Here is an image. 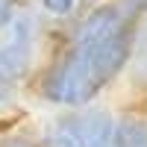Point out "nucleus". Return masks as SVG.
Wrapping results in <instances>:
<instances>
[{"mask_svg":"<svg viewBox=\"0 0 147 147\" xmlns=\"http://www.w3.org/2000/svg\"><path fill=\"white\" fill-rule=\"evenodd\" d=\"M85 3H97V0H85Z\"/></svg>","mask_w":147,"mask_h":147,"instance_id":"f8f14e48","label":"nucleus"},{"mask_svg":"<svg viewBox=\"0 0 147 147\" xmlns=\"http://www.w3.org/2000/svg\"><path fill=\"white\" fill-rule=\"evenodd\" d=\"M65 124L77 136L80 147H121L118 118L100 106H85L65 115Z\"/></svg>","mask_w":147,"mask_h":147,"instance_id":"f03ea898","label":"nucleus"},{"mask_svg":"<svg viewBox=\"0 0 147 147\" xmlns=\"http://www.w3.org/2000/svg\"><path fill=\"white\" fill-rule=\"evenodd\" d=\"M41 147H80V141L71 132V127L65 124V118H59V121H53V124L44 129Z\"/></svg>","mask_w":147,"mask_h":147,"instance_id":"39448f33","label":"nucleus"},{"mask_svg":"<svg viewBox=\"0 0 147 147\" xmlns=\"http://www.w3.org/2000/svg\"><path fill=\"white\" fill-rule=\"evenodd\" d=\"M35 59V18L21 12L0 35V80L18 85L30 77Z\"/></svg>","mask_w":147,"mask_h":147,"instance_id":"f257e3e1","label":"nucleus"},{"mask_svg":"<svg viewBox=\"0 0 147 147\" xmlns=\"http://www.w3.org/2000/svg\"><path fill=\"white\" fill-rule=\"evenodd\" d=\"M41 6H44L47 15H53V18H71L74 12H77L80 0H41Z\"/></svg>","mask_w":147,"mask_h":147,"instance_id":"6e6552de","label":"nucleus"},{"mask_svg":"<svg viewBox=\"0 0 147 147\" xmlns=\"http://www.w3.org/2000/svg\"><path fill=\"white\" fill-rule=\"evenodd\" d=\"M118 9L124 15V24L129 30L138 27V21L147 18V0H118Z\"/></svg>","mask_w":147,"mask_h":147,"instance_id":"0eeeda50","label":"nucleus"},{"mask_svg":"<svg viewBox=\"0 0 147 147\" xmlns=\"http://www.w3.org/2000/svg\"><path fill=\"white\" fill-rule=\"evenodd\" d=\"M132 80L147 88V21L136 35V53H132Z\"/></svg>","mask_w":147,"mask_h":147,"instance_id":"423d86ee","label":"nucleus"},{"mask_svg":"<svg viewBox=\"0 0 147 147\" xmlns=\"http://www.w3.org/2000/svg\"><path fill=\"white\" fill-rule=\"evenodd\" d=\"M124 30H129V27L124 24V15H121L118 3H97L74 27L71 47H88V44H97V41H106V38H112V35L124 32Z\"/></svg>","mask_w":147,"mask_h":147,"instance_id":"7ed1b4c3","label":"nucleus"},{"mask_svg":"<svg viewBox=\"0 0 147 147\" xmlns=\"http://www.w3.org/2000/svg\"><path fill=\"white\" fill-rule=\"evenodd\" d=\"M12 18H15V0H0V30H6Z\"/></svg>","mask_w":147,"mask_h":147,"instance_id":"1a4fd4ad","label":"nucleus"},{"mask_svg":"<svg viewBox=\"0 0 147 147\" xmlns=\"http://www.w3.org/2000/svg\"><path fill=\"white\" fill-rule=\"evenodd\" d=\"M121 147H147V121L141 118H124L118 121Z\"/></svg>","mask_w":147,"mask_h":147,"instance_id":"20e7f679","label":"nucleus"},{"mask_svg":"<svg viewBox=\"0 0 147 147\" xmlns=\"http://www.w3.org/2000/svg\"><path fill=\"white\" fill-rule=\"evenodd\" d=\"M0 147H38V144L27 136H9V138H0Z\"/></svg>","mask_w":147,"mask_h":147,"instance_id":"9d476101","label":"nucleus"},{"mask_svg":"<svg viewBox=\"0 0 147 147\" xmlns=\"http://www.w3.org/2000/svg\"><path fill=\"white\" fill-rule=\"evenodd\" d=\"M9 103H15V85L0 80V106H9Z\"/></svg>","mask_w":147,"mask_h":147,"instance_id":"9b49d317","label":"nucleus"}]
</instances>
